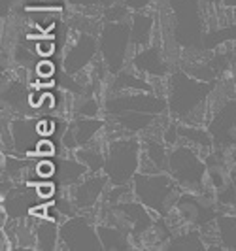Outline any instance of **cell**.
<instances>
[{"mask_svg": "<svg viewBox=\"0 0 236 251\" xmlns=\"http://www.w3.org/2000/svg\"><path fill=\"white\" fill-rule=\"evenodd\" d=\"M102 113L117 125L138 134L155 123L157 117L168 112V100L157 93H112L102 102Z\"/></svg>", "mask_w": 236, "mask_h": 251, "instance_id": "1", "label": "cell"}, {"mask_svg": "<svg viewBox=\"0 0 236 251\" xmlns=\"http://www.w3.org/2000/svg\"><path fill=\"white\" fill-rule=\"evenodd\" d=\"M208 163L193 146H176L168 157V174L184 191L202 193L208 181Z\"/></svg>", "mask_w": 236, "mask_h": 251, "instance_id": "6", "label": "cell"}, {"mask_svg": "<svg viewBox=\"0 0 236 251\" xmlns=\"http://www.w3.org/2000/svg\"><path fill=\"white\" fill-rule=\"evenodd\" d=\"M115 2H119V0H102L100 6H102V8H108V6H112V4H115Z\"/></svg>", "mask_w": 236, "mask_h": 251, "instance_id": "42", "label": "cell"}, {"mask_svg": "<svg viewBox=\"0 0 236 251\" xmlns=\"http://www.w3.org/2000/svg\"><path fill=\"white\" fill-rule=\"evenodd\" d=\"M223 4L227 8H236V0H223Z\"/></svg>", "mask_w": 236, "mask_h": 251, "instance_id": "43", "label": "cell"}, {"mask_svg": "<svg viewBox=\"0 0 236 251\" xmlns=\"http://www.w3.org/2000/svg\"><path fill=\"white\" fill-rule=\"evenodd\" d=\"M142 166V142L136 136L113 138L106 148L104 174L110 185H129Z\"/></svg>", "mask_w": 236, "mask_h": 251, "instance_id": "4", "label": "cell"}, {"mask_svg": "<svg viewBox=\"0 0 236 251\" xmlns=\"http://www.w3.org/2000/svg\"><path fill=\"white\" fill-rule=\"evenodd\" d=\"M74 157L87 166L89 174H99L104 170V163H106V151H100L97 148H78L74 151Z\"/></svg>", "mask_w": 236, "mask_h": 251, "instance_id": "29", "label": "cell"}, {"mask_svg": "<svg viewBox=\"0 0 236 251\" xmlns=\"http://www.w3.org/2000/svg\"><path fill=\"white\" fill-rule=\"evenodd\" d=\"M36 161H32V157H21V155H4V164H2V174L12 177L13 181L23 179L26 172L32 170Z\"/></svg>", "mask_w": 236, "mask_h": 251, "instance_id": "28", "label": "cell"}, {"mask_svg": "<svg viewBox=\"0 0 236 251\" xmlns=\"http://www.w3.org/2000/svg\"><path fill=\"white\" fill-rule=\"evenodd\" d=\"M55 155H57V148H55L53 140H50V138H46V136H44V138L40 140V144H38L34 157H38V159H44V157H55Z\"/></svg>", "mask_w": 236, "mask_h": 251, "instance_id": "34", "label": "cell"}, {"mask_svg": "<svg viewBox=\"0 0 236 251\" xmlns=\"http://www.w3.org/2000/svg\"><path fill=\"white\" fill-rule=\"evenodd\" d=\"M131 48V19L104 21L99 34V50L102 63L112 75L125 70Z\"/></svg>", "mask_w": 236, "mask_h": 251, "instance_id": "5", "label": "cell"}, {"mask_svg": "<svg viewBox=\"0 0 236 251\" xmlns=\"http://www.w3.org/2000/svg\"><path fill=\"white\" fill-rule=\"evenodd\" d=\"M104 126H106V121L100 117H76L74 121L66 125L62 132V146L70 151L85 148L95 140V136Z\"/></svg>", "mask_w": 236, "mask_h": 251, "instance_id": "15", "label": "cell"}, {"mask_svg": "<svg viewBox=\"0 0 236 251\" xmlns=\"http://www.w3.org/2000/svg\"><path fill=\"white\" fill-rule=\"evenodd\" d=\"M174 210L185 223H189L191 226H197V228L208 226L219 215V212H215V208L211 204H208L200 197V193H193V191H187V193L180 195Z\"/></svg>", "mask_w": 236, "mask_h": 251, "instance_id": "12", "label": "cell"}, {"mask_svg": "<svg viewBox=\"0 0 236 251\" xmlns=\"http://www.w3.org/2000/svg\"><path fill=\"white\" fill-rule=\"evenodd\" d=\"M217 201L227 206H235L236 204V185L235 183H227L223 189H219L217 193Z\"/></svg>", "mask_w": 236, "mask_h": 251, "instance_id": "35", "label": "cell"}, {"mask_svg": "<svg viewBox=\"0 0 236 251\" xmlns=\"http://www.w3.org/2000/svg\"><path fill=\"white\" fill-rule=\"evenodd\" d=\"M131 12H146L155 0H121Z\"/></svg>", "mask_w": 236, "mask_h": 251, "instance_id": "38", "label": "cell"}, {"mask_svg": "<svg viewBox=\"0 0 236 251\" xmlns=\"http://www.w3.org/2000/svg\"><path fill=\"white\" fill-rule=\"evenodd\" d=\"M55 159V164H57V170H55V176H53V181L57 185H62V187H72L74 183H78L79 179L89 174L87 166L83 163H79L78 159H66V157H53Z\"/></svg>", "mask_w": 236, "mask_h": 251, "instance_id": "20", "label": "cell"}, {"mask_svg": "<svg viewBox=\"0 0 236 251\" xmlns=\"http://www.w3.org/2000/svg\"><path fill=\"white\" fill-rule=\"evenodd\" d=\"M36 72H38V75L48 77V75H53V72H55V66H53L50 61H42V63H38Z\"/></svg>", "mask_w": 236, "mask_h": 251, "instance_id": "39", "label": "cell"}, {"mask_svg": "<svg viewBox=\"0 0 236 251\" xmlns=\"http://www.w3.org/2000/svg\"><path fill=\"white\" fill-rule=\"evenodd\" d=\"M215 150H227L236 146V99L227 100L208 121V126Z\"/></svg>", "mask_w": 236, "mask_h": 251, "instance_id": "10", "label": "cell"}, {"mask_svg": "<svg viewBox=\"0 0 236 251\" xmlns=\"http://www.w3.org/2000/svg\"><path fill=\"white\" fill-rule=\"evenodd\" d=\"M102 108L104 104H100L95 97H89L79 106H76V117H99Z\"/></svg>", "mask_w": 236, "mask_h": 251, "instance_id": "31", "label": "cell"}, {"mask_svg": "<svg viewBox=\"0 0 236 251\" xmlns=\"http://www.w3.org/2000/svg\"><path fill=\"white\" fill-rule=\"evenodd\" d=\"M131 13L132 12L123 2H115L112 6L104 8V21H127V19H131Z\"/></svg>", "mask_w": 236, "mask_h": 251, "instance_id": "32", "label": "cell"}, {"mask_svg": "<svg viewBox=\"0 0 236 251\" xmlns=\"http://www.w3.org/2000/svg\"><path fill=\"white\" fill-rule=\"evenodd\" d=\"M174 12V42L182 48H202L204 23L199 0H170Z\"/></svg>", "mask_w": 236, "mask_h": 251, "instance_id": "7", "label": "cell"}, {"mask_svg": "<svg viewBox=\"0 0 236 251\" xmlns=\"http://www.w3.org/2000/svg\"><path fill=\"white\" fill-rule=\"evenodd\" d=\"M99 228V236L102 242V250L104 251H131L134 250V246L131 244L132 236L125 226L117 225H97Z\"/></svg>", "mask_w": 236, "mask_h": 251, "instance_id": "21", "label": "cell"}, {"mask_svg": "<svg viewBox=\"0 0 236 251\" xmlns=\"http://www.w3.org/2000/svg\"><path fill=\"white\" fill-rule=\"evenodd\" d=\"M34 250L55 251L61 250V225L50 217H34Z\"/></svg>", "mask_w": 236, "mask_h": 251, "instance_id": "18", "label": "cell"}, {"mask_svg": "<svg viewBox=\"0 0 236 251\" xmlns=\"http://www.w3.org/2000/svg\"><path fill=\"white\" fill-rule=\"evenodd\" d=\"M208 181H210L211 187L217 189V191L227 185V177H225V174L219 170V166H213V168L208 170Z\"/></svg>", "mask_w": 236, "mask_h": 251, "instance_id": "36", "label": "cell"}, {"mask_svg": "<svg viewBox=\"0 0 236 251\" xmlns=\"http://www.w3.org/2000/svg\"><path fill=\"white\" fill-rule=\"evenodd\" d=\"M131 66L148 77H166L170 74V66L164 61L159 46H148L144 50H138L131 59Z\"/></svg>", "mask_w": 236, "mask_h": 251, "instance_id": "17", "label": "cell"}, {"mask_svg": "<svg viewBox=\"0 0 236 251\" xmlns=\"http://www.w3.org/2000/svg\"><path fill=\"white\" fill-rule=\"evenodd\" d=\"M153 26H155L153 15L146 12L131 13V44L134 50H144L151 46Z\"/></svg>", "mask_w": 236, "mask_h": 251, "instance_id": "22", "label": "cell"}, {"mask_svg": "<svg viewBox=\"0 0 236 251\" xmlns=\"http://www.w3.org/2000/svg\"><path fill=\"white\" fill-rule=\"evenodd\" d=\"M213 223L217 242L227 251H236V214H219Z\"/></svg>", "mask_w": 236, "mask_h": 251, "instance_id": "24", "label": "cell"}, {"mask_svg": "<svg viewBox=\"0 0 236 251\" xmlns=\"http://www.w3.org/2000/svg\"><path fill=\"white\" fill-rule=\"evenodd\" d=\"M236 40V25L217 28V30H208L204 32L202 38V50H215L217 46H223L227 42H235Z\"/></svg>", "mask_w": 236, "mask_h": 251, "instance_id": "30", "label": "cell"}, {"mask_svg": "<svg viewBox=\"0 0 236 251\" xmlns=\"http://www.w3.org/2000/svg\"><path fill=\"white\" fill-rule=\"evenodd\" d=\"M61 250L102 251L97 225L85 215H70L61 221Z\"/></svg>", "mask_w": 236, "mask_h": 251, "instance_id": "8", "label": "cell"}, {"mask_svg": "<svg viewBox=\"0 0 236 251\" xmlns=\"http://www.w3.org/2000/svg\"><path fill=\"white\" fill-rule=\"evenodd\" d=\"M115 215L121 217L123 226L131 232L132 240H140L144 234H148L155 225V219L151 215V210L144 206L140 201H121L112 208Z\"/></svg>", "mask_w": 236, "mask_h": 251, "instance_id": "11", "label": "cell"}, {"mask_svg": "<svg viewBox=\"0 0 236 251\" xmlns=\"http://www.w3.org/2000/svg\"><path fill=\"white\" fill-rule=\"evenodd\" d=\"M13 153L21 157H34L40 140L46 134L42 132L40 119L36 117H15L12 121Z\"/></svg>", "mask_w": 236, "mask_h": 251, "instance_id": "14", "label": "cell"}, {"mask_svg": "<svg viewBox=\"0 0 236 251\" xmlns=\"http://www.w3.org/2000/svg\"><path fill=\"white\" fill-rule=\"evenodd\" d=\"M44 201L38 195L36 183L25 181V183H13V187L2 195L0 199V208L6 212L8 219L12 221H23L26 217H30L32 210L40 206V202Z\"/></svg>", "mask_w": 236, "mask_h": 251, "instance_id": "9", "label": "cell"}, {"mask_svg": "<svg viewBox=\"0 0 236 251\" xmlns=\"http://www.w3.org/2000/svg\"><path fill=\"white\" fill-rule=\"evenodd\" d=\"M162 140H164V144L168 146V148H174L176 144H178V140L180 138V121H172V123H168V126L164 128V132H162Z\"/></svg>", "mask_w": 236, "mask_h": 251, "instance_id": "33", "label": "cell"}, {"mask_svg": "<svg viewBox=\"0 0 236 251\" xmlns=\"http://www.w3.org/2000/svg\"><path fill=\"white\" fill-rule=\"evenodd\" d=\"M110 91L112 93H136V91L155 93L153 85L148 81V75L140 74L138 70H134V72L121 70L119 74H115Z\"/></svg>", "mask_w": 236, "mask_h": 251, "instance_id": "23", "label": "cell"}, {"mask_svg": "<svg viewBox=\"0 0 236 251\" xmlns=\"http://www.w3.org/2000/svg\"><path fill=\"white\" fill-rule=\"evenodd\" d=\"M13 4H15V0H0V17L2 19L8 17V13L12 12Z\"/></svg>", "mask_w": 236, "mask_h": 251, "instance_id": "41", "label": "cell"}, {"mask_svg": "<svg viewBox=\"0 0 236 251\" xmlns=\"http://www.w3.org/2000/svg\"><path fill=\"white\" fill-rule=\"evenodd\" d=\"M180 138L185 140L189 146L199 148V150H213V138H211L210 130L202 128L199 125H187V123H180Z\"/></svg>", "mask_w": 236, "mask_h": 251, "instance_id": "27", "label": "cell"}, {"mask_svg": "<svg viewBox=\"0 0 236 251\" xmlns=\"http://www.w3.org/2000/svg\"><path fill=\"white\" fill-rule=\"evenodd\" d=\"M99 53V38L95 34H89V32H81L62 57L64 72L70 75L79 74L81 70H85L89 64L93 63V59Z\"/></svg>", "mask_w": 236, "mask_h": 251, "instance_id": "13", "label": "cell"}, {"mask_svg": "<svg viewBox=\"0 0 236 251\" xmlns=\"http://www.w3.org/2000/svg\"><path fill=\"white\" fill-rule=\"evenodd\" d=\"M108 183H110V179L104 172L87 174L83 179H79L78 183L70 187V199L74 201L78 210H91L104 197Z\"/></svg>", "mask_w": 236, "mask_h": 251, "instance_id": "16", "label": "cell"}, {"mask_svg": "<svg viewBox=\"0 0 236 251\" xmlns=\"http://www.w3.org/2000/svg\"><path fill=\"white\" fill-rule=\"evenodd\" d=\"M168 157L170 151L168 146L164 144V140L157 138H148L142 142V164L149 166L148 172H168Z\"/></svg>", "mask_w": 236, "mask_h": 251, "instance_id": "19", "label": "cell"}, {"mask_svg": "<svg viewBox=\"0 0 236 251\" xmlns=\"http://www.w3.org/2000/svg\"><path fill=\"white\" fill-rule=\"evenodd\" d=\"M184 189L168 172H138L132 179V197L153 214L166 217L176 208Z\"/></svg>", "mask_w": 236, "mask_h": 251, "instance_id": "3", "label": "cell"}, {"mask_svg": "<svg viewBox=\"0 0 236 251\" xmlns=\"http://www.w3.org/2000/svg\"><path fill=\"white\" fill-rule=\"evenodd\" d=\"M64 2L74 8H91V6H99L102 0H64Z\"/></svg>", "mask_w": 236, "mask_h": 251, "instance_id": "40", "label": "cell"}, {"mask_svg": "<svg viewBox=\"0 0 236 251\" xmlns=\"http://www.w3.org/2000/svg\"><path fill=\"white\" fill-rule=\"evenodd\" d=\"M233 63H235V66H236V46H235V50H233Z\"/></svg>", "mask_w": 236, "mask_h": 251, "instance_id": "44", "label": "cell"}, {"mask_svg": "<svg viewBox=\"0 0 236 251\" xmlns=\"http://www.w3.org/2000/svg\"><path fill=\"white\" fill-rule=\"evenodd\" d=\"M168 113L172 119L187 125H195V117L202 113L210 95L215 89V81H204L189 72L176 70L168 74Z\"/></svg>", "mask_w": 236, "mask_h": 251, "instance_id": "2", "label": "cell"}, {"mask_svg": "<svg viewBox=\"0 0 236 251\" xmlns=\"http://www.w3.org/2000/svg\"><path fill=\"white\" fill-rule=\"evenodd\" d=\"M208 246L204 244L200 228H189L185 232L178 234L170 240V244L166 246V251H206Z\"/></svg>", "mask_w": 236, "mask_h": 251, "instance_id": "26", "label": "cell"}, {"mask_svg": "<svg viewBox=\"0 0 236 251\" xmlns=\"http://www.w3.org/2000/svg\"><path fill=\"white\" fill-rule=\"evenodd\" d=\"M2 102L15 112H23L25 106H30V91L23 81H10L2 89Z\"/></svg>", "mask_w": 236, "mask_h": 251, "instance_id": "25", "label": "cell"}, {"mask_svg": "<svg viewBox=\"0 0 236 251\" xmlns=\"http://www.w3.org/2000/svg\"><path fill=\"white\" fill-rule=\"evenodd\" d=\"M38 195L44 199V201H50L51 197H55V191H57V183H53L50 179H40L36 183Z\"/></svg>", "mask_w": 236, "mask_h": 251, "instance_id": "37", "label": "cell"}]
</instances>
